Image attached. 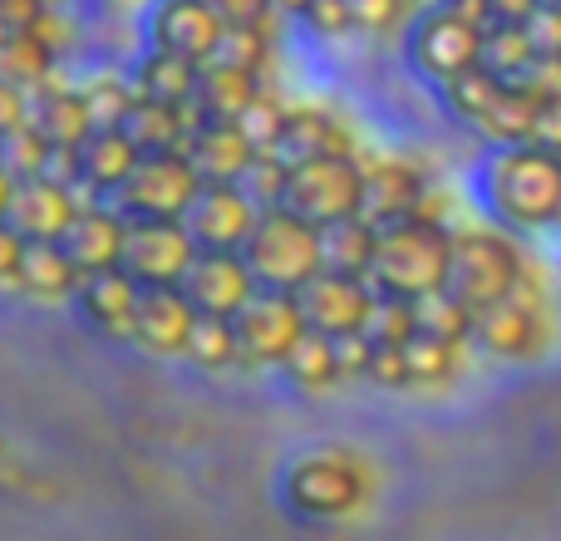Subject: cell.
Instances as JSON below:
<instances>
[{"label": "cell", "instance_id": "obj_1", "mask_svg": "<svg viewBox=\"0 0 561 541\" xmlns=\"http://www.w3.org/2000/svg\"><path fill=\"white\" fill-rule=\"evenodd\" d=\"M478 207L493 227L513 237L552 232L561 212V153L537 143L488 148L478 163Z\"/></svg>", "mask_w": 561, "mask_h": 541}, {"label": "cell", "instance_id": "obj_2", "mask_svg": "<svg viewBox=\"0 0 561 541\" xmlns=\"http://www.w3.org/2000/svg\"><path fill=\"white\" fill-rule=\"evenodd\" d=\"M375 487L379 473L365 453L330 444V448H310L286 468L280 497L306 522H350L355 513H365L375 503Z\"/></svg>", "mask_w": 561, "mask_h": 541}, {"label": "cell", "instance_id": "obj_3", "mask_svg": "<svg viewBox=\"0 0 561 541\" xmlns=\"http://www.w3.org/2000/svg\"><path fill=\"white\" fill-rule=\"evenodd\" d=\"M527 256L513 232L493 222H458L454 227V256H448V290L468 310H488L507 300L527 276Z\"/></svg>", "mask_w": 561, "mask_h": 541}, {"label": "cell", "instance_id": "obj_4", "mask_svg": "<svg viewBox=\"0 0 561 541\" xmlns=\"http://www.w3.org/2000/svg\"><path fill=\"white\" fill-rule=\"evenodd\" d=\"M448 256H454V232L409 217V222L379 227L375 262H369L365 280L379 296L419 300V296H428V290L448 286Z\"/></svg>", "mask_w": 561, "mask_h": 541}, {"label": "cell", "instance_id": "obj_5", "mask_svg": "<svg viewBox=\"0 0 561 541\" xmlns=\"http://www.w3.org/2000/svg\"><path fill=\"white\" fill-rule=\"evenodd\" d=\"M242 256L262 290H286V296H296L310 276L325 270V232L310 227L306 217L286 212V207H266L252 242L242 246Z\"/></svg>", "mask_w": 561, "mask_h": 541}, {"label": "cell", "instance_id": "obj_6", "mask_svg": "<svg viewBox=\"0 0 561 541\" xmlns=\"http://www.w3.org/2000/svg\"><path fill=\"white\" fill-rule=\"evenodd\" d=\"M552 330L557 310L542 286V270L527 266L523 286L513 296L473 315V349L493 359H542L547 345H552Z\"/></svg>", "mask_w": 561, "mask_h": 541}, {"label": "cell", "instance_id": "obj_7", "mask_svg": "<svg viewBox=\"0 0 561 541\" xmlns=\"http://www.w3.org/2000/svg\"><path fill=\"white\" fill-rule=\"evenodd\" d=\"M280 207L306 217V222L320 227V232L359 217L365 212V158L330 153V158H306V163H286Z\"/></svg>", "mask_w": 561, "mask_h": 541}, {"label": "cell", "instance_id": "obj_8", "mask_svg": "<svg viewBox=\"0 0 561 541\" xmlns=\"http://www.w3.org/2000/svg\"><path fill=\"white\" fill-rule=\"evenodd\" d=\"M404 65L424 89H444L483 65V30L448 10L444 0L424 5L404 30Z\"/></svg>", "mask_w": 561, "mask_h": 541}, {"label": "cell", "instance_id": "obj_9", "mask_svg": "<svg viewBox=\"0 0 561 541\" xmlns=\"http://www.w3.org/2000/svg\"><path fill=\"white\" fill-rule=\"evenodd\" d=\"M197 193H203V173L183 148V153H144L114 203L124 207L128 222H183Z\"/></svg>", "mask_w": 561, "mask_h": 541}, {"label": "cell", "instance_id": "obj_10", "mask_svg": "<svg viewBox=\"0 0 561 541\" xmlns=\"http://www.w3.org/2000/svg\"><path fill=\"white\" fill-rule=\"evenodd\" d=\"M138 20H144V45L173 49L197 65L217 59L227 39V15L217 10V0H148Z\"/></svg>", "mask_w": 561, "mask_h": 541}, {"label": "cell", "instance_id": "obj_11", "mask_svg": "<svg viewBox=\"0 0 561 541\" xmlns=\"http://www.w3.org/2000/svg\"><path fill=\"white\" fill-rule=\"evenodd\" d=\"M232 325L242 369H280L290 359V349L300 345V335H306V315H300L296 296H286V290H256V300Z\"/></svg>", "mask_w": 561, "mask_h": 541}, {"label": "cell", "instance_id": "obj_12", "mask_svg": "<svg viewBox=\"0 0 561 541\" xmlns=\"http://www.w3.org/2000/svg\"><path fill=\"white\" fill-rule=\"evenodd\" d=\"M375 300H379V290L369 286L365 276H345V270H320V276H310L306 286L296 290L306 330L330 335V339L359 335V330L369 325V315H375Z\"/></svg>", "mask_w": 561, "mask_h": 541}, {"label": "cell", "instance_id": "obj_13", "mask_svg": "<svg viewBox=\"0 0 561 541\" xmlns=\"http://www.w3.org/2000/svg\"><path fill=\"white\" fill-rule=\"evenodd\" d=\"M262 212L266 207L242 183H203V193L193 197L183 222L203 252H242L252 242Z\"/></svg>", "mask_w": 561, "mask_h": 541}, {"label": "cell", "instance_id": "obj_14", "mask_svg": "<svg viewBox=\"0 0 561 541\" xmlns=\"http://www.w3.org/2000/svg\"><path fill=\"white\" fill-rule=\"evenodd\" d=\"M203 246L193 242L187 222H128L124 270L138 286H183Z\"/></svg>", "mask_w": 561, "mask_h": 541}, {"label": "cell", "instance_id": "obj_15", "mask_svg": "<svg viewBox=\"0 0 561 541\" xmlns=\"http://www.w3.org/2000/svg\"><path fill=\"white\" fill-rule=\"evenodd\" d=\"M193 325H197V306L187 300L183 286H144L128 345L148 359H183Z\"/></svg>", "mask_w": 561, "mask_h": 541}, {"label": "cell", "instance_id": "obj_16", "mask_svg": "<svg viewBox=\"0 0 561 541\" xmlns=\"http://www.w3.org/2000/svg\"><path fill=\"white\" fill-rule=\"evenodd\" d=\"M138 300H144V286H138L124 266L94 270V276L79 280L75 315H79V325L94 330V335L108 339V345H128V339H134Z\"/></svg>", "mask_w": 561, "mask_h": 541}, {"label": "cell", "instance_id": "obj_17", "mask_svg": "<svg viewBox=\"0 0 561 541\" xmlns=\"http://www.w3.org/2000/svg\"><path fill=\"white\" fill-rule=\"evenodd\" d=\"M187 300L197 306V315H222V320H237L247 306L256 300V276L247 266L242 252H197L193 270L183 280Z\"/></svg>", "mask_w": 561, "mask_h": 541}, {"label": "cell", "instance_id": "obj_18", "mask_svg": "<svg viewBox=\"0 0 561 541\" xmlns=\"http://www.w3.org/2000/svg\"><path fill=\"white\" fill-rule=\"evenodd\" d=\"M144 163V148L128 138L124 124L94 128L84 143L75 148V183L84 197H99V203H114L124 193V183L134 177V168Z\"/></svg>", "mask_w": 561, "mask_h": 541}, {"label": "cell", "instance_id": "obj_19", "mask_svg": "<svg viewBox=\"0 0 561 541\" xmlns=\"http://www.w3.org/2000/svg\"><path fill=\"white\" fill-rule=\"evenodd\" d=\"M59 246H65L69 262L84 270V276L124 266V246H128V217H124V207L89 197V203L79 207V217L69 222V232L59 237Z\"/></svg>", "mask_w": 561, "mask_h": 541}, {"label": "cell", "instance_id": "obj_20", "mask_svg": "<svg viewBox=\"0 0 561 541\" xmlns=\"http://www.w3.org/2000/svg\"><path fill=\"white\" fill-rule=\"evenodd\" d=\"M84 203L89 197L79 193L75 183H59V177H30V183H20V193H15L10 227H15L25 242H59Z\"/></svg>", "mask_w": 561, "mask_h": 541}, {"label": "cell", "instance_id": "obj_21", "mask_svg": "<svg viewBox=\"0 0 561 541\" xmlns=\"http://www.w3.org/2000/svg\"><path fill=\"white\" fill-rule=\"evenodd\" d=\"M428 187V173L414 158H365V212L375 227L409 222Z\"/></svg>", "mask_w": 561, "mask_h": 541}, {"label": "cell", "instance_id": "obj_22", "mask_svg": "<svg viewBox=\"0 0 561 541\" xmlns=\"http://www.w3.org/2000/svg\"><path fill=\"white\" fill-rule=\"evenodd\" d=\"M187 158L203 173V183H242L252 173V163L262 158V148L237 118H203L193 143H187Z\"/></svg>", "mask_w": 561, "mask_h": 541}, {"label": "cell", "instance_id": "obj_23", "mask_svg": "<svg viewBox=\"0 0 561 541\" xmlns=\"http://www.w3.org/2000/svg\"><path fill=\"white\" fill-rule=\"evenodd\" d=\"M79 280H84V270L69 262V252L59 242H25L10 290L35 300V306H75Z\"/></svg>", "mask_w": 561, "mask_h": 541}, {"label": "cell", "instance_id": "obj_24", "mask_svg": "<svg viewBox=\"0 0 561 541\" xmlns=\"http://www.w3.org/2000/svg\"><path fill=\"white\" fill-rule=\"evenodd\" d=\"M272 153L280 163H306V158H330V153H359L355 128L330 108H286V124Z\"/></svg>", "mask_w": 561, "mask_h": 541}, {"label": "cell", "instance_id": "obj_25", "mask_svg": "<svg viewBox=\"0 0 561 541\" xmlns=\"http://www.w3.org/2000/svg\"><path fill=\"white\" fill-rule=\"evenodd\" d=\"M128 79H134L138 99H153V104H193L203 65L187 55H173V49L144 45L134 59H128Z\"/></svg>", "mask_w": 561, "mask_h": 541}, {"label": "cell", "instance_id": "obj_26", "mask_svg": "<svg viewBox=\"0 0 561 541\" xmlns=\"http://www.w3.org/2000/svg\"><path fill=\"white\" fill-rule=\"evenodd\" d=\"M197 124H203V114L193 104H153V99H138L124 118L128 138L144 153H183L193 143Z\"/></svg>", "mask_w": 561, "mask_h": 541}, {"label": "cell", "instance_id": "obj_27", "mask_svg": "<svg viewBox=\"0 0 561 541\" xmlns=\"http://www.w3.org/2000/svg\"><path fill=\"white\" fill-rule=\"evenodd\" d=\"M262 89H266V79L252 74V69H237V65H227V59H207L203 79H197L193 108L203 118H242L247 108L256 104Z\"/></svg>", "mask_w": 561, "mask_h": 541}, {"label": "cell", "instance_id": "obj_28", "mask_svg": "<svg viewBox=\"0 0 561 541\" xmlns=\"http://www.w3.org/2000/svg\"><path fill=\"white\" fill-rule=\"evenodd\" d=\"M468 355H473V339H444V335H414L404 339V375L409 389H444L454 384L468 369Z\"/></svg>", "mask_w": 561, "mask_h": 541}, {"label": "cell", "instance_id": "obj_29", "mask_svg": "<svg viewBox=\"0 0 561 541\" xmlns=\"http://www.w3.org/2000/svg\"><path fill=\"white\" fill-rule=\"evenodd\" d=\"M276 375L286 379L296 394H306V399H320V394H330V389L345 384V369H340L335 339L316 335V330H306V335H300V345L290 349V359L276 369Z\"/></svg>", "mask_w": 561, "mask_h": 541}, {"label": "cell", "instance_id": "obj_30", "mask_svg": "<svg viewBox=\"0 0 561 541\" xmlns=\"http://www.w3.org/2000/svg\"><path fill=\"white\" fill-rule=\"evenodd\" d=\"M434 94H438V108H444L448 124H458V128H468V134H478V124H483L488 108H493V99L503 94V79L488 74V69L478 65V69H468V74H458L454 84L434 89Z\"/></svg>", "mask_w": 561, "mask_h": 541}, {"label": "cell", "instance_id": "obj_31", "mask_svg": "<svg viewBox=\"0 0 561 541\" xmlns=\"http://www.w3.org/2000/svg\"><path fill=\"white\" fill-rule=\"evenodd\" d=\"M75 84H79V94H84V104H89V114H94L99 128L124 124L128 108L138 104L134 79H128V65H118V69H114V65H99L94 74L75 79Z\"/></svg>", "mask_w": 561, "mask_h": 541}, {"label": "cell", "instance_id": "obj_32", "mask_svg": "<svg viewBox=\"0 0 561 541\" xmlns=\"http://www.w3.org/2000/svg\"><path fill=\"white\" fill-rule=\"evenodd\" d=\"M379 227L369 217H350V222L325 227V270H345V276H369L375 262Z\"/></svg>", "mask_w": 561, "mask_h": 541}, {"label": "cell", "instance_id": "obj_33", "mask_svg": "<svg viewBox=\"0 0 561 541\" xmlns=\"http://www.w3.org/2000/svg\"><path fill=\"white\" fill-rule=\"evenodd\" d=\"M183 359L193 369H203V375L242 369V355H237V325H232V320H222V315H197Z\"/></svg>", "mask_w": 561, "mask_h": 541}, {"label": "cell", "instance_id": "obj_34", "mask_svg": "<svg viewBox=\"0 0 561 541\" xmlns=\"http://www.w3.org/2000/svg\"><path fill=\"white\" fill-rule=\"evenodd\" d=\"M537 65V45L527 39L523 25H493L483 30V69L497 74L503 84H517L527 69Z\"/></svg>", "mask_w": 561, "mask_h": 541}, {"label": "cell", "instance_id": "obj_35", "mask_svg": "<svg viewBox=\"0 0 561 541\" xmlns=\"http://www.w3.org/2000/svg\"><path fill=\"white\" fill-rule=\"evenodd\" d=\"M414 330L424 335H444V339H473V310L454 296V290H428L414 300Z\"/></svg>", "mask_w": 561, "mask_h": 541}, {"label": "cell", "instance_id": "obj_36", "mask_svg": "<svg viewBox=\"0 0 561 541\" xmlns=\"http://www.w3.org/2000/svg\"><path fill=\"white\" fill-rule=\"evenodd\" d=\"M49 158H55V143H49L45 134H39L35 124L15 128V134L0 138V163L10 168V173L20 177V183H30V177H45L49 173Z\"/></svg>", "mask_w": 561, "mask_h": 541}, {"label": "cell", "instance_id": "obj_37", "mask_svg": "<svg viewBox=\"0 0 561 541\" xmlns=\"http://www.w3.org/2000/svg\"><path fill=\"white\" fill-rule=\"evenodd\" d=\"M296 25L306 30L310 39H320V45H340V39L359 35L355 15H350V0H310V5L296 15Z\"/></svg>", "mask_w": 561, "mask_h": 541}, {"label": "cell", "instance_id": "obj_38", "mask_svg": "<svg viewBox=\"0 0 561 541\" xmlns=\"http://www.w3.org/2000/svg\"><path fill=\"white\" fill-rule=\"evenodd\" d=\"M350 15H355V30L369 39H385V35H404L414 10L404 0H350Z\"/></svg>", "mask_w": 561, "mask_h": 541}, {"label": "cell", "instance_id": "obj_39", "mask_svg": "<svg viewBox=\"0 0 561 541\" xmlns=\"http://www.w3.org/2000/svg\"><path fill=\"white\" fill-rule=\"evenodd\" d=\"M365 335L375 345H404L414 335V300H394V296H379L375 300V315H369Z\"/></svg>", "mask_w": 561, "mask_h": 541}, {"label": "cell", "instance_id": "obj_40", "mask_svg": "<svg viewBox=\"0 0 561 541\" xmlns=\"http://www.w3.org/2000/svg\"><path fill=\"white\" fill-rule=\"evenodd\" d=\"M365 379H369L375 389H409V375H404V345H375Z\"/></svg>", "mask_w": 561, "mask_h": 541}, {"label": "cell", "instance_id": "obj_41", "mask_svg": "<svg viewBox=\"0 0 561 541\" xmlns=\"http://www.w3.org/2000/svg\"><path fill=\"white\" fill-rule=\"evenodd\" d=\"M527 39L537 45V55H561V5L552 0H542V5L527 15Z\"/></svg>", "mask_w": 561, "mask_h": 541}, {"label": "cell", "instance_id": "obj_42", "mask_svg": "<svg viewBox=\"0 0 561 541\" xmlns=\"http://www.w3.org/2000/svg\"><path fill=\"white\" fill-rule=\"evenodd\" d=\"M30 114H35V94L20 89V84H10V79H0V138L15 134V128H25Z\"/></svg>", "mask_w": 561, "mask_h": 541}, {"label": "cell", "instance_id": "obj_43", "mask_svg": "<svg viewBox=\"0 0 561 541\" xmlns=\"http://www.w3.org/2000/svg\"><path fill=\"white\" fill-rule=\"evenodd\" d=\"M217 10L227 15V25H276L272 0H217Z\"/></svg>", "mask_w": 561, "mask_h": 541}, {"label": "cell", "instance_id": "obj_44", "mask_svg": "<svg viewBox=\"0 0 561 541\" xmlns=\"http://www.w3.org/2000/svg\"><path fill=\"white\" fill-rule=\"evenodd\" d=\"M20 256H25V237H20L10 222H0V290H10Z\"/></svg>", "mask_w": 561, "mask_h": 541}, {"label": "cell", "instance_id": "obj_45", "mask_svg": "<svg viewBox=\"0 0 561 541\" xmlns=\"http://www.w3.org/2000/svg\"><path fill=\"white\" fill-rule=\"evenodd\" d=\"M533 143L561 153V99H547V104H542V114H537V134H533Z\"/></svg>", "mask_w": 561, "mask_h": 541}, {"label": "cell", "instance_id": "obj_46", "mask_svg": "<svg viewBox=\"0 0 561 541\" xmlns=\"http://www.w3.org/2000/svg\"><path fill=\"white\" fill-rule=\"evenodd\" d=\"M542 0H493V25H527V15Z\"/></svg>", "mask_w": 561, "mask_h": 541}, {"label": "cell", "instance_id": "obj_47", "mask_svg": "<svg viewBox=\"0 0 561 541\" xmlns=\"http://www.w3.org/2000/svg\"><path fill=\"white\" fill-rule=\"evenodd\" d=\"M15 193H20V177L0 163V222H10V207H15Z\"/></svg>", "mask_w": 561, "mask_h": 541}, {"label": "cell", "instance_id": "obj_48", "mask_svg": "<svg viewBox=\"0 0 561 541\" xmlns=\"http://www.w3.org/2000/svg\"><path fill=\"white\" fill-rule=\"evenodd\" d=\"M94 5H118V10H144L148 0H94Z\"/></svg>", "mask_w": 561, "mask_h": 541}, {"label": "cell", "instance_id": "obj_49", "mask_svg": "<svg viewBox=\"0 0 561 541\" xmlns=\"http://www.w3.org/2000/svg\"><path fill=\"white\" fill-rule=\"evenodd\" d=\"M404 5H409V10H414V15H419V10H424V5H438V0H404Z\"/></svg>", "mask_w": 561, "mask_h": 541}, {"label": "cell", "instance_id": "obj_50", "mask_svg": "<svg viewBox=\"0 0 561 541\" xmlns=\"http://www.w3.org/2000/svg\"><path fill=\"white\" fill-rule=\"evenodd\" d=\"M552 232H557V237H561V212H557V222H552Z\"/></svg>", "mask_w": 561, "mask_h": 541}, {"label": "cell", "instance_id": "obj_51", "mask_svg": "<svg viewBox=\"0 0 561 541\" xmlns=\"http://www.w3.org/2000/svg\"><path fill=\"white\" fill-rule=\"evenodd\" d=\"M552 5H561V0H552Z\"/></svg>", "mask_w": 561, "mask_h": 541}]
</instances>
